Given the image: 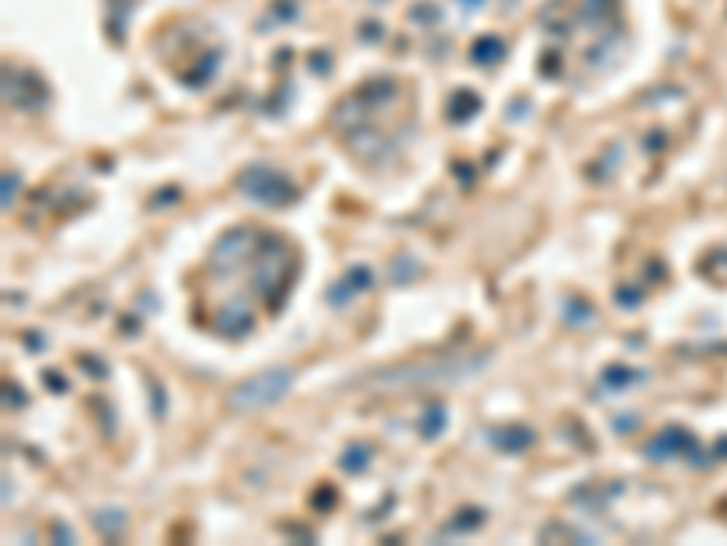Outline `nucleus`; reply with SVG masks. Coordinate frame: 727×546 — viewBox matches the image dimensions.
Instances as JSON below:
<instances>
[{
  "mask_svg": "<svg viewBox=\"0 0 727 546\" xmlns=\"http://www.w3.org/2000/svg\"><path fill=\"white\" fill-rule=\"evenodd\" d=\"M291 375L288 372H269L262 375V379H255V383L240 386L237 394H233V405L237 408H255V405H266V401H273V397L284 394V386H288Z\"/></svg>",
  "mask_w": 727,
  "mask_h": 546,
  "instance_id": "f257e3e1",
  "label": "nucleus"
}]
</instances>
